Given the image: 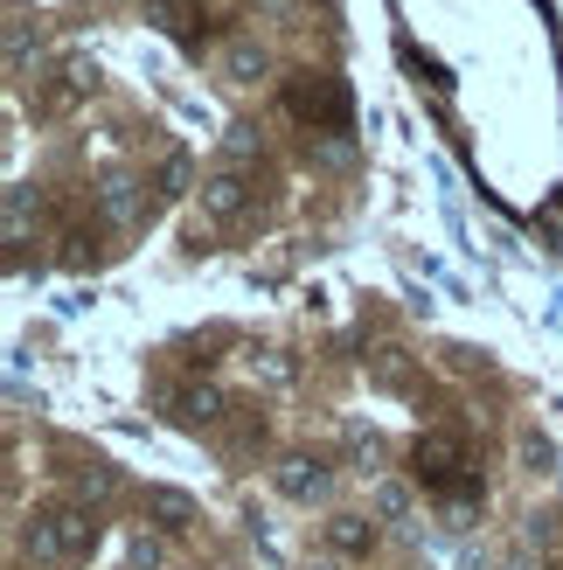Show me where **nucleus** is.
Listing matches in <instances>:
<instances>
[{"mask_svg": "<svg viewBox=\"0 0 563 570\" xmlns=\"http://www.w3.org/2000/svg\"><path fill=\"white\" fill-rule=\"evenodd\" d=\"M98 543V522L83 515V508H49V515H36L21 529V557L28 563H70Z\"/></svg>", "mask_w": 563, "mask_h": 570, "instance_id": "f257e3e1", "label": "nucleus"}, {"mask_svg": "<svg viewBox=\"0 0 563 570\" xmlns=\"http://www.w3.org/2000/svg\"><path fill=\"white\" fill-rule=\"evenodd\" d=\"M278 494L286 501H327L334 494V466L327 460H314V452H293V460H278Z\"/></svg>", "mask_w": 563, "mask_h": 570, "instance_id": "f03ea898", "label": "nucleus"}, {"mask_svg": "<svg viewBox=\"0 0 563 570\" xmlns=\"http://www.w3.org/2000/svg\"><path fill=\"white\" fill-rule=\"evenodd\" d=\"M244 195H250V181L237 175V167H216V175L203 181V195H195V209H203V223H237Z\"/></svg>", "mask_w": 563, "mask_h": 570, "instance_id": "7ed1b4c3", "label": "nucleus"}, {"mask_svg": "<svg viewBox=\"0 0 563 570\" xmlns=\"http://www.w3.org/2000/svg\"><path fill=\"white\" fill-rule=\"evenodd\" d=\"M286 105L299 111V119H327V126H342V91H334V83H320V77H299L293 91H286Z\"/></svg>", "mask_w": 563, "mask_h": 570, "instance_id": "20e7f679", "label": "nucleus"}, {"mask_svg": "<svg viewBox=\"0 0 563 570\" xmlns=\"http://www.w3.org/2000/svg\"><path fill=\"white\" fill-rule=\"evenodd\" d=\"M147 522H154L160 535H188V529H195V501L175 494V488H154V494H147Z\"/></svg>", "mask_w": 563, "mask_h": 570, "instance_id": "39448f33", "label": "nucleus"}, {"mask_svg": "<svg viewBox=\"0 0 563 570\" xmlns=\"http://www.w3.org/2000/svg\"><path fill=\"white\" fill-rule=\"evenodd\" d=\"M460 466H466V452L453 445V439H417V473H425V480H438V488H445V480H460Z\"/></svg>", "mask_w": 563, "mask_h": 570, "instance_id": "423d86ee", "label": "nucleus"}, {"mask_svg": "<svg viewBox=\"0 0 563 570\" xmlns=\"http://www.w3.org/2000/svg\"><path fill=\"white\" fill-rule=\"evenodd\" d=\"M327 550L334 557H369L376 550V522L369 515H334L327 522Z\"/></svg>", "mask_w": 563, "mask_h": 570, "instance_id": "0eeeda50", "label": "nucleus"}, {"mask_svg": "<svg viewBox=\"0 0 563 570\" xmlns=\"http://www.w3.org/2000/svg\"><path fill=\"white\" fill-rule=\"evenodd\" d=\"M223 70H230L237 83H258L265 77V49L258 42H230V49H223Z\"/></svg>", "mask_w": 563, "mask_h": 570, "instance_id": "6e6552de", "label": "nucleus"}, {"mask_svg": "<svg viewBox=\"0 0 563 570\" xmlns=\"http://www.w3.org/2000/svg\"><path fill=\"white\" fill-rule=\"evenodd\" d=\"M369 508L383 522H397V515H411V488L404 480H376V494H369Z\"/></svg>", "mask_w": 563, "mask_h": 570, "instance_id": "1a4fd4ad", "label": "nucleus"}, {"mask_svg": "<svg viewBox=\"0 0 563 570\" xmlns=\"http://www.w3.org/2000/svg\"><path fill=\"white\" fill-rule=\"evenodd\" d=\"M132 209H139L132 181H119V175H111V181H105V216H111V223H132Z\"/></svg>", "mask_w": 563, "mask_h": 570, "instance_id": "9d476101", "label": "nucleus"}, {"mask_svg": "<svg viewBox=\"0 0 563 570\" xmlns=\"http://www.w3.org/2000/svg\"><path fill=\"white\" fill-rule=\"evenodd\" d=\"M216 411H223V390H209V383H203V390H188V396H181V417H188V424H209Z\"/></svg>", "mask_w": 563, "mask_h": 570, "instance_id": "9b49d317", "label": "nucleus"}, {"mask_svg": "<svg viewBox=\"0 0 563 570\" xmlns=\"http://www.w3.org/2000/svg\"><path fill=\"white\" fill-rule=\"evenodd\" d=\"M132 563H139V570H167V543H160L154 529H139V535H132Z\"/></svg>", "mask_w": 563, "mask_h": 570, "instance_id": "f8f14e48", "label": "nucleus"}]
</instances>
